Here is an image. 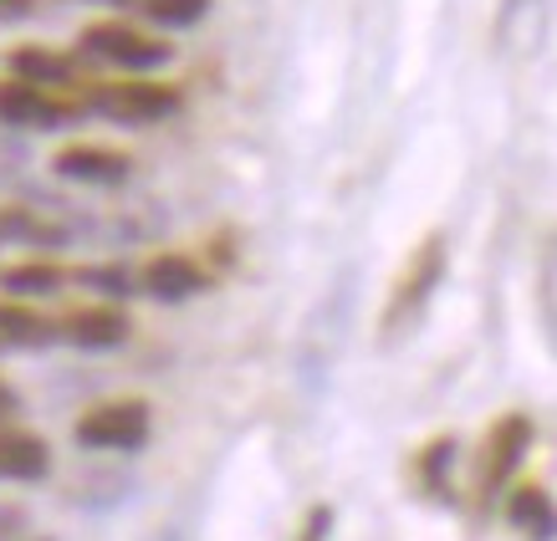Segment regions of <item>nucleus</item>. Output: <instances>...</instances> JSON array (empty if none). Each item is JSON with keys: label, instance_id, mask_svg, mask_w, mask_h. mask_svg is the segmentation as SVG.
Returning a JSON list of instances; mask_svg holds the SVG:
<instances>
[{"label": "nucleus", "instance_id": "f3484780", "mask_svg": "<svg viewBox=\"0 0 557 541\" xmlns=\"http://www.w3.org/2000/svg\"><path fill=\"white\" fill-rule=\"evenodd\" d=\"M144 16L164 32H189L210 16V0H144Z\"/></svg>", "mask_w": 557, "mask_h": 541}, {"label": "nucleus", "instance_id": "aec40b11", "mask_svg": "<svg viewBox=\"0 0 557 541\" xmlns=\"http://www.w3.org/2000/svg\"><path fill=\"white\" fill-rule=\"evenodd\" d=\"M36 11V0H0V26H11V21H26Z\"/></svg>", "mask_w": 557, "mask_h": 541}, {"label": "nucleus", "instance_id": "f257e3e1", "mask_svg": "<svg viewBox=\"0 0 557 541\" xmlns=\"http://www.w3.org/2000/svg\"><path fill=\"white\" fill-rule=\"evenodd\" d=\"M445 266H450V246H445V236L435 230V236H424L420 246H414L409 266L399 270V281H394V291H388L384 338H399V332H409V327L420 322V312L430 306L435 287L445 281Z\"/></svg>", "mask_w": 557, "mask_h": 541}, {"label": "nucleus", "instance_id": "f8f14e48", "mask_svg": "<svg viewBox=\"0 0 557 541\" xmlns=\"http://www.w3.org/2000/svg\"><path fill=\"white\" fill-rule=\"evenodd\" d=\"M51 470V450L36 435L0 429V480H41Z\"/></svg>", "mask_w": 557, "mask_h": 541}, {"label": "nucleus", "instance_id": "1a4fd4ad", "mask_svg": "<svg viewBox=\"0 0 557 541\" xmlns=\"http://www.w3.org/2000/svg\"><path fill=\"white\" fill-rule=\"evenodd\" d=\"M138 287L159 297V302H189V297H200L210 291V270L200 261H189V255H153L149 266L138 270Z\"/></svg>", "mask_w": 557, "mask_h": 541}, {"label": "nucleus", "instance_id": "412c9836", "mask_svg": "<svg viewBox=\"0 0 557 541\" xmlns=\"http://www.w3.org/2000/svg\"><path fill=\"white\" fill-rule=\"evenodd\" d=\"M16 408H21L16 389H11V383H0V419H11V414H16Z\"/></svg>", "mask_w": 557, "mask_h": 541}, {"label": "nucleus", "instance_id": "7ed1b4c3", "mask_svg": "<svg viewBox=\"0 0 557 541\" xmlns=\"http://www.w3.org/2000/svg\"><path fill=\"white\" fill-rule=\"evenodd\" d=\"M153 435V414L144 399H108V404L87 408L72 424V440L83 450H108V455H134Z\"/></svg>", "mask_w": 557, "mask_h": 541}, {"label": "nucleus", "instance_id": "4468645a", "mask_svg": "<svg viewBox=\"0 0 557 541\" xmlns=\"http://www.w3.org/2000/svg\"><path fill=\"white\" fill-rule=\"evenodd\" d=\"M62 281H67V270L57 266V261H41V255L0 270V291H5V297H57Z\"/></svg>", "mask_w": 557, "mask_h": 541}, {"label": "nucleus", "instance_id": "6e6552de", "mask_svg": "<svg viewBox=\"0 0 557 541\" xmlns=\"http://www.w3.org/2000/svg\"><path fill=\"white\" fill-rule=\"evenodd\" d=\"M57 338L83 348V353H108V348L128 342V317L119 306H77V312L57 322Z\"/></svg>", "mask_w": 557, "mask_h": 541}, {"label": "nucleus", "instance_id": "9b49d317", "mask_svg": "<svg viewBox=\"0 0 557 541\" xmlns=\"http://www.w3.org/2000/svg\"><path fill=\"white\" fill-rule=\"evenodd\" d=\"M0 246H67V230L62 225H51L41 210L32 204H0Z\"/></svg>", "mask_w": 557, "mask_h": 541}, {"label": "nucleus", "instance_id": "423d86ee", "mask_svg": "<svg viewBox=\"0 0 557 541\" xmlns=\"http://www.w3.org/2000/svg\"><path fill=\"white\" fill-rule=\"evenodd\" d=\"M83 118H87L83 98H62V92L32 87V83H21V77L0 83V123H11V128L57 134V128H72V123H83Z\"/></svg>", "mask_w": 557, "mask_h": 541}, {"label": "nucleus", "instance_id": "6ab92c4d", "mask_svg": "<svg viewBox=\"0 0 557 541\" xmlns=\"http://www.w3.org/2000/svg\"><path fill=\"white\" fill-rule=\"evenodd\" d=\"M333 537V506H312L302 516V531H297V541H327Z\"/></svg>", "mask_w": 557, "mask_h": 541}, {"label": "nucleus", "instance_id": "5701e85b", "mask_svg": "<svg viewBox=\"0 0 557 541\" xmlns=\"http://www.w3.org/2000/svg\"><path fill=\"white\" fill-rule=\"evenodd\" d=\"M98 5H128V0H98Z\"/></svg>", "mask_w": 557, "mask_h": 541}, {"label": "nucleus", "instance_id": "2eb2a0df", "mask_svg": "<svg viewBox=\"0 0 557 541\" xmlns=\"http://www.w3.org/2000/svg\"><path fill=\"white\" fill-rule=\"evenodd\" d=\"M47 342H57V322H41L21 302H0V348H47Z\"/></svg>", "mask_w": 557, "mask_h": 541}, {"label": "nucleus", "instance_id": "4be33fe9", "mask_svg": "<svg viewBox=\"0 0 557 541\" xmlns=\"http://www.w3.org/2000/svg\"><path fill=\"white\" fill-rule=\"evenodd\" d=\"M149 541H185V537H180V531H153Z\"/></svg>", "mask_w": 557, "mask_h": 541}, {"label": "nucleus", "instance_id": "39448f33", "mask_svg": "<svg viewBox=\"0 0 557 541\" xmlns=\"http://www.w3.org/2000/svg\"><path fill=\"white\" fill-rule=\"evenodd\" d=\"M77 41H83V51H92L98 62H113V67H123L128 77H144V72H153V67H170V56H174L170 41L138 32L128 21H98V26H87Z\"/></svg>", "mask_w": 557, "mask_h": 541}, {"label": "nucleus", "instance_id": "a211bd4d", "mask_svg": "<svg viewBox=\"0 0 557 541\" xmlns=\"http://www.w3.org/2000/svg\"><path fill=\"white\" fill-rule=\"evenodd\" d=\"M77 281H83V287H98L102 297H128V291H134V276L123 266H83Z\"/></svg>", "mask_w": 557, "mask_h": 541}, {"label": "nucleus", "instance_id": "ddd939ff", "mask_svg": "<svg viewBox=\"0 0 557 541\" xmlns=\"http://www.w3.org/2000/svg\"><path fill=\"white\" fill-rule=\"evenodd\" d=\"M507 521L522 531V537L532 541H553V526H557V511H553V495H547V486H517V491L507 495Z\"/></svg>", "mask_w": 557, "mask_h": 541}, {"label": "nucleus", "instance_id": "9d476101", "mask_svg": "<svg viewBox=\"0 0 557 541\" xmlns=\"http://www.w3.org/2000/svg\"><path fill=\"white\" fill-rule=\"evenodd\" d=\"M11 77L47 87V92H67V87H77V56L51 47H21L11 51Z\"/></svg>", "mask_w": 557, "mask_h": 541}, {"label": "nucleus", "instance_id": "dca6fc26", "mask_svg": "<svg viewBox=\"0 0 557 541\" xmlns=\"http://www.w3.org/2000/svg\"><path fill=\"white\" fill-rule=\"evenodd\" d=\"M420 480L424 491L435 495V501H450V465H456V435H440V440H430L420 450Z\"/></svg>", "mask_w": 557, "mask_h": 541}, {"label": "nucleus", "instance_id": "0eeeda50", "mask_svg": "<svg viewBox=\"0 0 557 541\" xmlns=\"http://www.w3.org/2000/svg\"><path fill=\"white\" fill-rule=\"evenodd\" d=\"M51 169L72 179V185H98V189H113L134 174V159L119 149H102V143H67V149L51 159Z\"/></svg>", "mask_w": 557, "mask_h": 541}, {"label": "nucleus", "instance_id": "20e7f679", "mask_svg": "<svg viewBox=\"0 0 557 541\" xmlns=\"http://www.w3.org/2000/svg\"><path fill=\"white\" fill-rule=\"evenodd\" d=\"M532 440H537V424L527 419V414H502V419L486 429V444H481V455H475V501H481V506L507 491V480L522 470Z\"/></svg>", "mask_w": 557, "mask_h": 541}, {"label": "nucleus", "instance_id": "f03ea898", "mask_svg": "<svg viewBox=\"0 0 557 541\" xmlns=\"http://www.w3.org/2000/svg\"><path fill=\"white\" fill-rule=\"evenodd\" d=\"M87 113H102L108 123H123V128H149V123H164L185 108V92L174 83H149V77H123V83H98L83 98Z\"/></svg>", "mask_w": 557, "mask_h": 541}]
</instances>
